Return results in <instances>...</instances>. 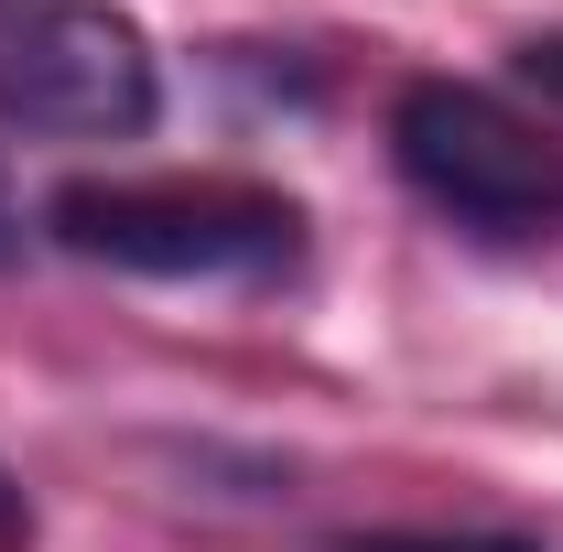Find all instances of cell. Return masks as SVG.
<instances>
[{"mask_svg": "<svg viewBox=\"0 0 563 552\" xmlns=\"http://www.w3.org/2000/svg\"><path fill=\"white\" fill-rule=\"evenodd\" d=\"M44 228L55 250L141 281H282L303 261V207L250 174H76Z\"/></svg>", "mask_w": 563, "mask_h": 552, "instance_id": "obj_1", "label": "cell"}, {"mask_svg": "<svg viewBox=\"0 0 563 552\" xmlns=\"http://www.w3.org/2000/svg\"><path fill=\"white\" fill-rule=\"evenodd\" d=\"M390 163L433 217H455L466 239H542L563 217V152L498 87H466V76H412L390 98Z\"/></svg>", "mask_w": 563, "mask_h": 552, "instance_id": "obj_2", "label": "cell"}, {"mask_svg": "<svg viewBox=\"0 0 563 552\" xmlns=\"http://www.w3.org/2000/svg\"><path fill=\"white\" fill-rule=\"evenodd\" d=\"M163 109L152 33L109 0H0V120L55 141H141Z\"/></svg>", "mask_w": 563, "mask_h": 552, "instance_id": "obj_3", "label": "cell"}, {"mask_svg": "<svg viewBox=\"0 0 563 552\" xmlns=\"http://www.w3.org/2000/svg\"><path fill=\"white\" fill-rule=\"evenodd\" d=\"M325 552H531V542H488V531H368V542H325Z\"/></svg>", "mask_w": 563, "mask_h": 552, "instance_id": "obj_4", "label": "cell"}, {"mask_svg": "<svg viewBox=\"0 0 563 552\" xmlns=\"http://www.w3.org/2000/svg\"><path fill=\"white\" fill-rule=\"evenodd\" d=\"M520 76H531V87L563 109V33H531V44H520Z\"/></svg>", "mask_w": 563, "mask_h": 552, "instance_id": "obj_5", "label": "cell"}, {"mask_svg": "<svg viewBox=\"0 0 563 552\" xmlns=\"http://www.w3.org/2000/svg\"><path fill=\"white\" fill-rule=\"evenodd\" d=\"M0 552H33V498H22L11 466H0Z\"/></svg>", "mask_w": 563, "mask_h": 552, "instance_id": "obj_6", "label": "cell"}, {"mask_svg": "<svg viewBox=\"0 0 563 552\" xmlns=\"http://www.w3.org/2000/svg\"><path fill=\"white\" fill-rule=\"evenodd\" d=\"M22 250V217H11V185H0V261Z\"/></svg>", "mask_w": 563, "mask_h": 552, "instance_id": "obj_7", "label": "cell"}]
</instances>
